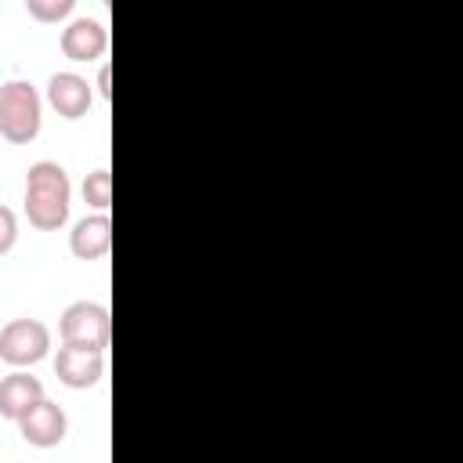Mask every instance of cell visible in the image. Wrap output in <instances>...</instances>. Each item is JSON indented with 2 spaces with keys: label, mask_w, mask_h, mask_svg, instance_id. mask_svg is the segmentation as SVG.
<instances>
[{
  "label": "cell",
  "mask_w": 463,
  "mask_h": 463,
  "mask_svg": "<svg viewBox=\"0 0 463 463\" xmlns=\"http://www.w3.org/2000/svg\"><path fill=\"white\" fill-rule=\"evenodd\" d=\"M72 199V181L61 163L54 159H36L25 170V217L40 232H58L69 221V203Z\"/></svg>",
  "instance_id": "1"
},
{
  "label": "cell",
  "mask_w": 463,
  "mask_h": 463,
  "mask_svg": "<svg viewBox=\"0 0 463 463\" xmlns=\"http://www.w3.org/2000/svg\"><path fill=\"white\" fill-rule=\"evenodd\" d=\"M43 127V98L29 80H7L0 83V137L11 145L36 141Z\"/></svg>",
  "instance_id": "2"
},
{
  "label": "cell",
  "mask_w": 463,
  "mask_h": 463,
  "mask_svg": "<svg viewBox=\"0 0 463 463\" xmlns=\"http://www.w3.org/2000/svg\"><path fill=\"white\" fill-rule=\"evenodd\" d=\"M51 351V329L40 318H11L0 329V362L11 369H29Z\"/></svg>",
  "instance_id": "3"
},
{
  "label": "cell",
  "mask_w": 463,
  "mask_h": 463,
  "mask_svg": "<svg viewBox=\"0 0 463 463\" xmlns=\"http://www.w3.org/2000/svg\"><path fill=\"white\" fill-rule=\"evenodd\" d=\"M61 344H83V347H109L112 336V315L98 300H72L58 318Z\"/></svg>",
  "instance_id": "4"
},
{
  "label": "cell",
  "mask_w": 463,
  "mask_h": 463,
  "mask_svg": "<svg viewBox=\"0 0 463 463\" xmlns=\"http://www.w3.org/2000/svg\"><path fill=\"white\" fill-rule=\"evenodd\" d=\"M14 423H18L22 438H25L33 449H54V445H61L65 434H69V416H65V409H61L58 402H51L47 394L36 398Z\"/></svg>",
  "instance_id": "5"
},
{
  "label": "cell",
  "mask_w": 463,
  "mask_h": 463,
  "mask_svg": "<svg viewBox=\"0 0 463 463\" xmlns=\"http://www.w3.org/2000/svg\"><path fill=\"white\" fill-rule=\"evenodd\" d=\"M54 376L72 391H87L105 376V351L83 344H61L54 354Z\"/></svg>",
  "instance_id": "6"
},
{
  "label": "cell",
  "mask_w": 463,
  "mask_h": 463,
  "mask_svg": "<svg viewBox=\"0 0 463 463\" xmlns=\"http://www.w3.org/2000/svg\"><path fill=\"white\" fill-rule=\"evenodd\" d=\"M109 51V29L98 18H72L61 29V54L69 61H98Z\"/></svg>",
  "instance_id": "7"
},
{
  "label": "cell",
  "mask_w": 463,
  "mask_h": 463,
  "mask_svg": "<svg viewBox=\"0 0 463 463\" xmlns=\"http://www.w3.org/2000/svg\"><path fill=\"white\" fill-rule=\"evenodd\" d=\"M90 101H94V90H90V83H87L80 72H54V76L47 80V105H51L61 119H80V116H87Z\"/></svg>",
  "instance_id": "8"
},
{
  "label": "cell",
  "mask_w": 463,
  "mask_h": 463,
  "mask_svg": "<svg viewBox=\"0 0 463 463\" xmlns=\"http://www.w3.org/2000/svg\"><path fill=\"white\" fill-rule=\"evenodd\" d=\"M69 250L76 260H101L109 250H112V221L105 210L98 213H87L72 224L69 232Z\"/></svg>",
  "instance_id": "9"
},
{
  "label": "cell",
  "mask_w": 463,
  "mask_h": 463,
  "mask_svg": "<svg viewBox=\"0 0 463 463\" xmlns=\"http://www.w3.org/2000/svg\"><path fill=\"white\" fill-rule=\"evenodd\" d=\"M36 398H43V383L29 369H14L0 380V416L4 420H18Z\"/></svg>",
  "instance_id": "10"
},
{
  "label": "cell",
  "mask_w": 463,
  "mask_h": 463,
  "mask_svg": "<svg viewBox=\"0 0 463 463\" xmlns=\"http://www.w3.org/2000/svg\"><path fill=\"white\" fill-rule=\"evenodd\" d=\"M80 192H83V203H87L90 210H109V206H112V174H109V166L90 170V174L83 177Z\"/></svg>",
  "instance_id": "11"
},
{
  "label": "cell",
  "mask_w": 463,
  "mask_h": 463,
  "mask_svg": "<svg viewBox=\"0 0 463 463\" xmlns=\"http://www.w3.org/2000/svg\"><path fill=\"white\" fill-rule=\"evenodd\" d=\"M72 7H76V0H25V11H29L36 22H43V25L65 22V18L72 14Z\"/></svg>",
  "instance_id": "12"
},
{
  "label": "cell",
  "mask_w": 463,
  "mask_h": 463,
  "mask_svg": "<svg viewBox=\"0 0 463 463\" xmlns=\"http://www.w3.org/2000/svg\"><path fill=\"white\" fill-rule=\"evenodd\" d=\"M14 242H18V217H14V210H11V206H4V203H0V257H4V253H11V250H14Z\"/></svg>",
  "instance_id": "13"
},
{
  "label": "cell",
  "mask_w": 463,
  "mask_h": 463,
  "mask_svg": "<svg viewBox=\"0 0 463 463\" xmlns=\"http://www.w3.org/2000/svg\"><path fill=\"white\" fill-rule=\"evenodd\" d=\"M112 72H109V65H101V72H98V90H101V98H112Z\"/></svg>",
  "instance_id": "14"
},
{
  "label": "cell",
  "mask_w": 463,
  "mask_h": 463,
  "mask_svg": "<svg viewBox=\"0 0 463 463\" xmlns=\"http://www.w3.org/2000/svg\"><path fill=\"white\" fill-rule=\"evenodd\" d=\"M105 4H109V0H105Z\"/></svg>",
  "instance_id": "15"
}]
</instances>
